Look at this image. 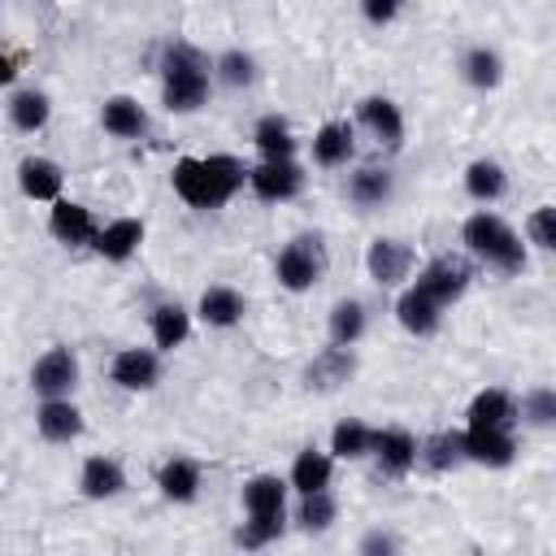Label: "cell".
Here are the masks:
<instances>
[{
	"label": "cell",
	"mask_w": 556,
	"mask_h": 556,
	"mask_svg": "<svg viewBox=\"0 0 556 556\" xmlns=\"http://www.w3.org/2000/svg\"><path fill=\"white\" fill-rule=\"evenodd\" d=\"M174 195L191 208H222L243 182H248V165L230 152H213V156H178L174 161Z\"/></svg>",
	"instance_id": "obj_1"
},
{
	"label": "cell",
	"mask_w": 556,
	"mask_h": 556,
	"mask_svg": "<svg viewBox=\"0 0 556 556\" xmlns=\"http://www.w3.org/2000/svg\"><path fill=\"white\" fill-rule=\"evenodd\" d=\"M208 83H213V70H208V56L191 43H169L165 56H161V100L169 113H195L204 100H208Z\"/></svg>",
	"instance_id": "obj_2"
},
{
	"label": "cell",
	"mask_w": 556,
	"mask_h": 556,
	"mask_svg": "<svg viewBox=\"0 0 556 556\" xmlns=\"http://www.w3.org/2000/svg\"><path fill=\"white\" fill-rule=\"evenodd\" d=\"M460 239H465V248L482 261V265H491V269H500V274H521L526 269V243H521V235L500 217V213H473V217H465V226H460Z\"/></svg>",
	"instance_id": "obj_3"
},
{
	"label": "cell",
	"mask_w": 556,
	"mask_h": 556,
	"mask_svg": "<svg viewBox=\"0 0 556 556\" xmlns=\"http://www.w3.org/2000/svg\"><path fill=\"white\" fill-rule=\"evenodd\" d=\"M326 265H330V256H326L321 235H295V239L278 252L274 274H278V282H282L287 291H313V287L326 278Z\"/></svg>",
	"instance_id": "obj_4"
},
{
	"label": "cell",
	"mask_w": 556,
	"mask_h": 556,
	"mask_svg": "<svg viewBox=\"0 0 556 556\" xmlns=\"http://www.w3.org/2000/svg\"><path fill=\"white\" fill-rule=\"evenodd\" d=\"M469 278H473V269L460 261V256H434V261H426L421 269H417V278H413V287L421 291V295H430L434 304H456L465 291H469Z\"/></svg>",
	"instance_id": "obj_5"
},
{
	"label": "cell",
	"mask_w": 556,
	"mask_h": 556,
	"mask_svg": "<svg viewBox=\"0 0 556 556\" xmlns=\"http://www.w3.org/2000/svg\"><path fill=\"white\" fill-rule=\"evenodd\" d=\"M248 187H252V195L265 200V204L295 200L300 187H304V169H300L295 156H291V161H261V165L248 169Z\"/></svg>",
	"instance_id": "obj_6"
},
{
	"label": "cell",
	"mask_w": 556,
	"mask_h": 556,
	"mask_svg": "<svg viewBox=\"0 0 556 556\" xmlns=\"http://www.w3.org/2000/svg\"><path fill=\"white\" fill-rule=\"evenodd\" d=\"M460 439H465V460H473V465L504 469V465L517 460V439H513V430H500V426H465Z\"/></svg>",
	"instance_id": "obj_7"
},
{
	"label": "cell",
	"mask_w": 556,
	"mask_h": 556,
	"mask_svg": "<svg viewBox=\"0 0 556 556\" xmlns=\"http://www.w3.org/2000/svg\"><path fill=\"white\" fill-rule=\"evenodd\" d=\"M30 387L43 395V400H56V395H70L78 387V356L70 348H48L35 369H30Z\"/></svg>",
	"instance_id": "obj_8"
},
{
	"label": "cell",
	"mask_w": 556,
	"mask_h": 556,
	"mask_svg": "<svg viewBox=\"0 0 556 556\" xmlns=\"http://www.w3.org/2000/svg\"><path fill=\"white\" fill-rule=\"evenodd\" d=\"M365 269L378 287H400L413 274V248L404 239H374L365 252Z\"/></svg>",
	"instance_id": "obj_9"
},
{
	"label": "cell",
	"mask_w": 556,
	"mask_h": 556,
	"mask_svg": "<svg viewBox=\"0 0 556 556\" xmlns=\"http://www.w3.org/2000/svg\"><path fill=\"white\" fill-rule=\"evenodd\" d=\"M109 378L122 387V391H152L156 378H161V356L156 348H122L109 365Z\"/></svg>",
	"instance_id": "obj_10"
},
{
	"label": "cell",
	"mask_w": 556,
	"mask_h": 556,
	"mask_svg": "<svg viewBox=\"0 0 556 556\" xmlns=\"http://www.w3.org/2000/svg\"><path fill=\"white\" fill-rule=\"evenodd\" d=\"M352 374H356V356H352V348L330 343V348H321V352L308 361V369H304V387H308V391H339Z\"/></svg>",
	"instance_id": "obj_11"
},
{
	"label": "cell",
	"mask_w": 556,
	"mask_h": 556,
	"mask_svg": "<svg viewBox=\"0 0 556 556\" xmlns=\"http://www.w3.org/2000/svg\"><path fill=\"white\" fill-rule=\"evenodd\" d=\"M356 117H361V126H365L378 143H387V148H400V143H404V113H400L395 100H387V96H365V100L356 104Z\"/></svg>",
	"instance_id": "obj_12"
},
{
	"label": "cell",
	"mask_w": 556,
	"mask_h": 556,
	"mask_svg": "<svg viewBox=\"0 0 556 556\" xmlns=\"http://www.w3.org/2000/svg\"><path fill=\"white\" fill-rule=\"evenodd\" d=\"M521 421V408L517 400L504 391V387H486L469 400L465 408V426H500V430H513Z\"/></svg>",
	"instance_id": "obj_13"
},
{
	"label": "cell",
	"mask_w": 556,
	"mask_h": 556,
	"mask_svg": "<svg viewBox=\"0 0 556 556\" xmlns=\"http://www.w3.org/2000/svg\"><path fill=\"white\" fill-rule=\"evenodd\" d=\"M374 456H378L382 473L404 478L417 465V439L404 426H382V430H374Z\"/></svg>",
	"instance_id": "obj_14"
},
{
	"label": "cell",
	"mask_w": 556,
	"mask_h": 556,
	"mask_svg": "<svg viewBox=\"0 0 556 556\" xmlns=\"http://www.w3.org/2000/svg\"><path fill=\"white\" fill-rule=\"evenodd\" d=\"M48 230H52L61 243H70V248L91 243V239L100 235V226H96L91 208H87V204H78V200H56V204H52V213H48Z\"/></svg>",
	"instance_id": "obj_15"
},
{
	"label": "cell",
	"mask_w": 556,
	"mask_h": 556,
	"mask_svg": "<svg viewBox=\"0 0 556 556\" xmlns=\"http://www.w3.org/2000/svg\"><path fill=\"white\" fill-rule=\"evenodd\" d=\"M356 156V135L348 122H321L317 135H313V161L321 169H339Z\"/></svg>",
	"instance_id": "obj_16"
},
{
	"label": "cell",
	"mask_w": 556,
	"mask_h": 556,
	"mask_svg": "<svg viewBox=\"0 0 556 556\" xmlns=\"http://www.w3.org/2000/svg\"><path fill=\"white\" fill-rule=\"evenodd\" d=\"M17 187H22L30 200L56 204V200H61V187H65V174H61V165L48 161V156H26V161L17 165Z\"/></svg>",
	"instance_id": "obj_17"
},
{
	"label": "cell",
	"mask_w": 556,
	"mask_h": 556,
	"mask_svg": "<svg viewBox=\"0 0 556 556\" xmlns=\"http://www.w3.org/2000/svg\"><path fill=\"white\" fill-rule=\"evenodd\" d=\"M139 243H143V222L139 217H117V222L100 226V235L91 239L96 256H104V261H130L139 252Z\"/></svg>",
	"instance_id": "obj_18"
},
{
	"label": "cell",
	"mask_w": 556,
	"mask_h": 556,
	"mask_svg": "<svg viewBox=\"0 0 556 556\" xmlns=\"http://www.w3.org/2000/svg\"><path fill=\"white\" fill-rule=\"evenodd\" d=\"M35 426L48 443H70L83 434V413L70 404V395H56V400H43L39 413H35Z\"/></svg>",
	"instance_id": "obj_19"
},
{
	"label": "cell",
	"mask_w": 556,
	"mask_h": 556,
	"mask_svg": "<svg viewBox=\"0 0 556 556\" xmlns=\"http://www.w3.org/2000/svg\"><path fill=\"white\" fill-rule=\"evenodd\" d=\"M78 491L87 500H113L126 491V473L113 456H87L83 460V473H78Z\"/></svg>",
	"instance_id": "obj_20"
},
{
	"label": "cell",
	"mask_w": 556,
	"mask_h": 556,
	"mask_svg": "<svg viewBox=\"0 0 556 556\" xmlns=\"http://www.w3.org/2000/svg\"><path fill=\"white\" fill-rule=\"evenodd\" d=\"M200 321L204 326H217V330H226V326H239L243 321V313H248V300L235 291V287H204V295H200Z\"/></svg>",
	"instance_id": "obj_21"
},
{
	"label": "cell",
	"mask_w": 556,
	"mask_h": 556,
	"mask_svg": "<svg viewBox=\"0 0 556 556\" xmlns=\"http://www.w3.org/2000/svg\"><path fill=\"white\" fill-rule=\"evenodd\" d=\"M395 317H400V326H404L408 334L426 339V334L439 330V321H443V304H434L430 295H421L417 287H408V291L395 300Z\"/></svg>",
	"instance_id": "obj_22"
},
{
	"label": "cell",
	"mask_w": 556,
	"mask_h": 556,
	"mask_svg": "<svg viewBox=\"0 0 556 556\" xmlns=\"http://www.w3.org/2000/svg\"><path fill=\"white\" fill-rule=\"evenodd\" d=\"M156 486L165 500L174 504H191L200 495V465L191 456H169L161 469H156Z\"/></svg>",
	"instance_id": "obj_23"
},
{
	"label": "cell",
	"mask_w": 556,
	"mask_h": 556,
	"mask_svg": "<svg viewBox=\"0 0 556 556\" xmlns=\"http://www.w3.org/2000/svg\"><path fill=\"white\" fill-rule=\"evenodd\" d=\"M465 460V439L460 430H434L426 439H417V465L434 469V473H447Z\"/></svg>",
	"instance_id": "obj_24"
},
{
	"label": "cell",
	"mask_w": 556,
	"mask_h": 556,
	"mask_svg": "<svg viewBox=\"0 0 556 556\" xmlns=\"http://www.w3.org/2000/svg\"><path fill=\"white\" fill-rule=\"evenodd\" d=\"M330 478H334V456L330 452H317V447H300L295 460H291V478L287 482L300 495H308V491H326Z\"/></svg>",
	"instance_id": "obj_25"
},
{
	"label": "cell",
	"mask_w": 556,
	"mask_h": 556,
	"mask_svg": "<svg viewBox=\"0 0 556 556\" xmlns=\"http://www.w3.org/2000/svg\"><path fill=\"white\" fill-rule=\"evenodd\" d=\"M287 486L278 473H256L243 482V513H256V517H278L287 513Z\"/></svg>",
	"instance_id": "obj_26"
},
{
	"label": "cell",
	"mask_w": 556,
	"mask_h": 556,
	"mask_svg": "<svg viewBox=\"0 0 556 556\" xmlns=\"http://www.w3.org/2000/svg\"><path fill=\"white\" fill-rule=\"evenodd\" d=\"M100 122H104V130L117 135V139H139V135L148 130V113H143V104L130 100V96H109L104 109H100Z\"/></svg>",
	"instance_id": "obj_27"
},
{
	"label": "cell",
	"mask_w": 556,
	"mask_h": 556,
	"mask_svg": "<svg viewBox=\"0 0 556 556\" xmlns=\"http://www.w3.org/2000/svg\"><path fill=\"white\" fill-rule=\"evenodd\" d=\"M252 143H256L261 161H291L295 148H300L295 135H291V126H287V117H278V113H265V117L256 122Z\"/></svg>",
	"instance_id": "obj_28"
},
{
	"label": "cell",
	"mask_w": 556,
	"mask_h": 556,
	"mask_svg": "<svg viewBox=\"0 0 556 556\" xmlns=\"http://www.w3.org/2000/svg\"><path fill=\"white\" fill-rule=\"evenodd\" d=\"M191 334V313L182 304H156L152 308V348L156 352H174L182 348Z\"/></svg>",
	"instance_id": "obj_29"
},
{
	"label": "cell",
	"mask_w": 556,
	"mask_h": 556,
	"mask_svg": "<svg viewBox=\"0 0 556 556\" xmlns=\"http://www.w3.org/2000/svg\"><path fill=\"white\" fill-rule=\"evenodd\" d=\"M48 117H52V100H48L43 91L22 87V91L9 96V122H13L17 130H43Z\"/></svg>",
	"instance_id": "obj_30"
},
{
	"label": "cell",
	"mask_w": 556,
	"mask_h": 556,
	"mask_svg": "<svg viewBox=\"0 0 556 556\" xmlns=\"http://www.w3.org/2000/svg\"><path fill=\"white\" fill-rule=\"evenodd\" d=\"M465 191L478 200V204H495L504 191H508V174H504V165L500 161H473L469 169H465Z\"/></svg>",
	"instance_id": "obj_31"
},
{
	"label": "cell",
	"mask_w": 556,
	"mask_h": 556,
	"mask_svg": "<svg viewBox=\"0 0 556 556\" xmlns=\"http://www.w3.org/2000/svg\"><path fill=\"white\" fill-rule=\"evenodd\" d=\"M369 452H374V430H369L365 421L348 417V421H339V426L330 430V456H334V460H361V456H369Z\"/></svg>",
	"instance_id": "obj_32"
},
{
	"label": "cell",
	"mask_w": 556,
	"mask_h": 556,
	"mask_svg": "<svg viewBox=\"0 0 556 556\" xmlns=\"http://www.w3.org/2000/svg\"><path fill=\"white\" fill-rule=\"evenodd\" d=\"M348 200H352V204H361V208H374V204L391 200V174H387V169H378V165L356 169V174L348 178Z\"/></svg>",
	"instance_id": "obj_33"
},
{
	"label": "cell",
	"mask_w": 556,
	"mask_h": 556,
	"mask_svg": "<svg viewBox=\"0 0 556 556\" xmlns=\"http://www.w3.org/2000/svg\"><path fill=\"white\" fill-rule=\"evenodd\" d=\"M334 517H339V504H334L330 486H326V491H308V495H300V508H295V526H300V530L321 534V530H330Z\"/></svg>",
	"instance_id": "obj_34"
},
{
	"label": "cell",
	"mask_w": 556,
	"mask_h": 556,
	"mask_svg": "<svg viewBox=\"0 0 556 556\" xmlns=\"http://www.w3.org/2000/svg\"><path fill=\"white\" fill-rule=\"evenodd\" d=\"M460 70H465V83L478 87V91H491V87H500V78H504V61H500V52H491V48H469L465 61H460Z\"/></svg>",
	"instance_id": "obj_35"
},
{
	"label": "cell",
	"mask_w": 556,
	"mask_h": 556,
	"mask_svg": "<svg viewBox=\"0 0 556 556\" xmlns=\"http://www.w3.org/2000/svg\"><path fill=\"white\" fill-rule=\"evenodd\" d=\"M361 334H365V304L361 300H339L330 308V343L352 348Z\"/></svg>",
	"instance_id": "obj_36"
},
{
	"label": "cell",
	"mask_w": 556,
	"mask_h": 556,
	"mask_svg": "<svg viewBox=\"0 0 556 556\" xmlns=\"http://www.w3.org/2000/svg\"><path fill=\"white\" fill-rule=\"evenodd\" d=\"M287 513H278V517H256V513H248V521L235 530V543L239 547H248V552H256V547H269L282 530H287V521H282Z\"/></svg>",
	"instance_id": "obj_37"
},
{
	"label": "cell",
	"mask_w": 556,
	"mask_h": 556,
	"mask_svg": "<svg viewBox=\"0 0 556 556\" xmlns=\"http://www.w3.org/2000/svg\"><path fill=\"white\" fill-rule=\"evenodd\" d=\"M517 408H521V417H526L530 426H556V391H552V387L526 391Z\"/></svg>",
	"instance_id": "obj_38"
},
{
	"label": "cell",
	"mask_w": 556,
	"mask_h": 556,
	"mask_svg": "<svg viewBox=\"0 0 556 556\" xmlns=\"http://www.w3.org/2000/svg\"><path fill=\"white\" fill-rule=\"evenodd\" d=\"M526 239L543 252H556V204H539L530 217H526Z\"/></svg>",
	"instance_id": "obj_39"
},
{
	"label": "cell",
	"mask_w": 556,
	"mask_h": 556,
	"mask_svg": "<svg viewBox=\"0 0 556 556\" xmlns=\"http://www.w3.org/2000/svg\"><path fill=\"white\" fill-rule=\"evenodd\" d=\"M213 74H217L222 83H230V87H248V83L256 78V65H252L248 52H222L217 65H213Z\"/></svg>",
	"instance_id": "obj_40"
},
{
	"label": "cell",
	"mask_w": 556,
	"mask_h": 556,
	"mask_svg": "<svg viewBox=\"0 0 556 556\" xmlns=\"http://www.w3.org/2000/svg\"><path fill=\"white\" fill-rule=\"evenodd\" d=\"M400 9H404V0H361V13H365V22H374V26H387V22H395V17H400Z\"/></svg>",
	"instance_id": "obj_41"
},
{
	"label": "cell",
	"mask_w": 556,
	"mask_h": 556,
	"mask_svg": "<svg viewBox=\"0 0 556 556\" xmlns=\"http://www.w3.org/2000/svg\"><path fill=\"white\" fill-rule=\"evenodd\" d=\"M378 547H382V552H391V547H395V539H391V534H369V539L361 543V552H378Z\"/></svg>",
	"instance_id": "obj_42"
}]
</instances>
